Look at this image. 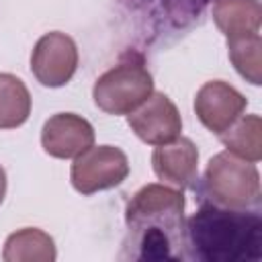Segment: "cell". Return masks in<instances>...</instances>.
Returning a JSON list of instances; mask_svg holds the SVG:
<instances>
[{
    "mask_svg": "<svg viewBox=\"0 0 262 262\" xmlns=\"http://www.w3.org/2000/svg\"><path fill=\"white\" fill-rule=\"evenodd\" d=\"M123 258L182 260L186 256L184 192L168 184L141 186L125 209Z\"/></svg>",
    "mask_w": 262,
    "mask_h": 262,
    "instance_id": "6da1fadb",
    "label": "cell"
},
{
    "mask_svg": "<svg viewBox=\"0 0 262 262\" xmlns=\"http://www.w3.org/2000/svg\"><path fill=\"white\" fill-rule=\"evenodd\" d=\"M186 250L205 262H244L262 256L258 209H227L203 203L186 221Z\"/></svg>",
    "mask_w": 262,
    "mask_h": 262,
    "instance_id": "7a4b0ae2",
    "label": "cell"
},
{
    "mask_svg": "<svg viewBox=\"0 0 262 262\" xmlns=\"http://www.w3.org/2000/svg\"><path fill=\"white\" fill-rule=\"evenodd\" d=\"M203 192L209 203L227 209H258L260 172L256 164L237 158L231 151H219L205 168Z\"/></svg>",
    "mask_w": 262,
    "mask_h": 262,
    "instance_id": "3957f363",
    "label": "cell"
},
{
    "mask_svg": "<svg viewBox=\"0 0 262 262\" xmlns=\"http://www.w3.org/2000/svg\"><path fill=\"white\" fill-rule=\"evenodd\" d=\"M154 92V78L137 53H127L92 86L94 104L106 115H129Z\"/></svg>",
    "mask_w": 262,
    "mask_h": 262,
    "instance_id": "277c9868",
    "label": "cell"
},
{
    "mask_svg": "<svg viewBox=\"0 0 262 262\" xmlns=\"http://www.w3.org/2000/svg\"><path fill=\"white\" fill-rule=\"evenodd\" d=\"M129 176V160L115 145H90L74 158L70 180L80 194H94L119 186Z\"/></svg>",
    "mask_w": 262,
    "mask_h": 262,
    "instance_id": "5b68a950",
    "label": "cell"
},
{
    "mask_svg": "<svg viewBox=\"0 0 262 262\" xmlns=\"http://www.w3.org/2000/svg\"><path fill=\"white\" fill-rule=\"evenodd\" d=\"M78 70V47L76 41L61 33H45L33 47L31 72L39 84L47 88L66 86Z\"/></svg>",
    "mask_w": 262,
    "mask_h": 262,
    "instance_id": "8992f818",
    "label": "cell"
},
{
    "mask_svg": "<svg viewBox=\"0 0 262 262\" xmlns=\"http://www.w3.org/2000/svg\"><path fill=\"white\" fill-rule=\"evenodd\" d=\"M127 125L147 145L168 143L182 131L180 113L164 92H151L135 111L127 115Z\"/></svg>",
    "mask_w": 262,
    "mask_h": 262,
    "instance_id": "52a82bcc",
    "label": "cell"
},
{
    "mask_svg": "<svg viewBox=\"0 0 262 262\" xmlns=\"http://www.w3.org/2000/svg\"><path fill=\"white\" fill-rule=\"evenodd\" d=\"M248 106V98L223 80L205 82L194 96V113L203 127L221 135Z\"/></svg>",
    "mask_w": 262,
    "mask_h": 262,
    "instance_id": "ba28073f",
    "label": "cell"
},
{
    "mask_svg": "<svg viewBox=\"0 0 262 262\" xmlns=\"http://www.w3.org/2000/svg\"><path fill=\"white\" fill-rule=\"evenodd\" d=\"M94 145L92 125L76 113H55L41 129V147L57 160H72Z\"/></svg>",
    "mask_w": 262,
    "mask_h": 262,
    "instance_id": "9c48e42d",
    "label": "cell"
},
{
    "mask_svg": "<svg viewBox=\"0 0 262 262\" xmlns=\"http://www.w3.org/2000/svg\"><path fill=\"white\" fill-rule=\"evenodd\" d=\"M151 166L156 176L174 188H188L196 180L199 172V149L192 139L178 135L176 139L156 145L151 154Z\"/></svg>",
    "mask_w": 262,
    "mask_h": 262,
    "instance_id": "30bf717a",
    "label": "cell"
},
{
    "mask_svg": "<svg viewBox=\"0 0 262 262\" xmlns=\"http://www.w3.org/2000/svg\"><path fill=\"white\" fill-rule=\"evenodd\" d=\"M211 14L225 39H237L260 33V0H215Z\"/></svg>",
    "mask_w": 262,
    "mask_h": 262,
    "instance_id": "8fae6325",
    "label": "cell"
},
{
    "mask_svg": "<svg viewBox=\"0 0 262 262\" xmlns=\"http://www.w3.org/2000/svg\"><path fill=\"white\" fill-rule=\"evenodd\" d=\"M57 258L55 242L39 227H23L4 242V262H53Z\"/></svg>",
    "mask_w": 262,
    "mask_h": 262,
    "instance_id": "7c38bea8",
    "label": "cell"
},
{
    "mask_svg": "<svg viewBox=\"0 0 262 262\" xmlns=\"http://www.w3.org/2000/svg\"><path fill=\"white\" fill-rule=\"evenodd\" d=\"M219 139L227 151L235 154L242 160L256 164L262 158V121L258 115L237 117L219 135Z\"/></svg>",
    "mask_w": 262,
    "mask_h": 262,
    "instance_id": "4fadbf2b",
    "label": "cell"
},
{
    "mask_svg": "<svg viewBox=\"0 0 262 262\" xmlns=\"http://www.w3.org/2000/svg\"><path fill=\"white\" fill-rule=\"evenodd\" d=\"M31 115V92L14 74H0V129H16Z\"/></svg>",
    "mask_w": 262,
    "mask_h": 262,
    "instance_id": "5bb4252c",
    "label": "cell"
},
{
    "mask_svg": "<svg viewBox=\"0 0 262 262\" xmlns=\"http://www.w3.org/2000/svg\"><path fill=\"white\" fill-rule=\"evenodd\" d=\"M260 49H262L260 33L237 37V39H227V51H229V59L233 68L246 82L254 86H260V80H262Z\"/></svg>",
    "mask_w": 262,
    "mask_h": 262,
    "instance_id": "9a60e30c",
    "label": "cell"
},
{
    "mask_svg": "<svg viewBox=\"0 0 262 262\" xmlns=\"http://www.w3.org/2000/svg\"><path fill=\"white\" fill-rule=\"evenodd\" d=\"M4 196H6V172H4V168L0 164V205H2Z\"/></svg>",
    "mask_w": 262,
    "mask_h": 262,
    "instance_id": "2e32d148",
    "label": "cell"
}]
</instances>
